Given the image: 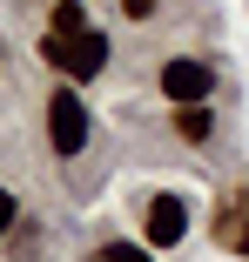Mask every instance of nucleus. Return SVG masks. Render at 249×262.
<instances>
[{"label": "nucleus", "mask_w": 249, "mask_h": 262, "mask_svg": "<svg viewBox=\"0 0 249 262\" xmlns=\"http://www.w3.org/2000/svg\"><path fill=\"white\" fill-rule=\"evenodd\" d=\"M40 61L54 68V74H68V81H94V74L108 68V34H101V27L47 34V40H40Z\"/></svg>", "instance_id": "1"}, {"label": "nucleus", "mask_w": 249, "mask_h": 262, "mask_svg": "<svg viewBox=\"0 0 249 262\" xmlns=\"http://www.w3.org/2000/svg\"><path fill=\"white\" fill-rule=\"evenodd\" d=\"M88 108H81V94L74 88H54V94H47V141H54V155H68V162H74V155L88 148Z\"/></svg>", "instance_id": "2"}, {"label": "nucleus", "mask_w": 249, "mask_h": 262, "mask_svg": "<svg viewBox=\"0 0 249 262\" xmlns=\"http://www.w3.org/2000/svg\"><path fill=\"white\" fill-rule=\"evenodd\" d=\"M141 229H148V249H175V242L189 235V208H182V195H148Z\"/></svg>", "instance_id": "3"}, {"label": "nucleus", "mask_w": 249, "mask_h": 262, "mask_svg": "<svg viewBox=\"0 0 249 262\" xmlns=\"http://www.w3.org/2000/svg\"><path fill=\"white\" fill-rule=\"evenodd\" d=\"M209 88H216V74H209V61H169L162 68V94L175 101H209Z\"/></svg>", "instance_id": "4"}, {"label": "nucleus", "mask_w": 249, "mask_h": 262, "mask_svg": "<svg viewBox=\"0 0 249 262\" xmlns=\"http://www.w3.org/2000/svg\"><path fill=\"white\" fill-rule=\"evenodd\" d=\"M216 242L222 249H249V188H229L222 215H216Z\"/></svg>", "instance_id": "5"}, {"label": "nucleus", "mask_w": 249, "mask_h": 262, "mask_svg": "<svg viewBox=\"0 0 249 262\" xmlns=\"http://www.w3.org/2000/svg\"><path fill=\"white\" fill-rule=\"evenodd\" d=\"M175 135H182V141H209V135H216L209 101H182V108H175Z\"/></svg>", "instance_id": "6"}, {"label": "nucleus", "mask_w": 249, "mask_h": 262, "mask_svg": "<svg viewBox=\"0 0 249 262\" xmlns=\"http://www.w3.org/2000/svg\"><path fill=\"white\" fill-rule=\"evenodd\" d=\"M81 27H88L81 0H61V7H54V34H81Z\"/></svg>", "instance_id": "7"}, {"label": "nucleus", "mask_w": 249, "mask_h": 262, "mask_svg": "<svg viewBox=\"0 0 249 262\" xmlns=\"http://www.w3.org/2000/svg\"><path fill=\"white\" fill-rule=\"evenodd\" d=\"M101 262H155V255L135 249V242H101Z\"/></svg>", "instance_id": "8"}, {"label": "nucleus", "mask_w": 249, "mask_h": 262, "mask_svg": "<svg viewBox=\"0 0 249 262\" xmlns=\"http://www.w3.org/2000/svg\"><path fill=\"white\" fill-rule=\"evenodd\" d=\"M34 255H40V229H20L14 235V262H34Z\"/></svg>", "instance_id": "9"}, {"label": "nucleus", "mask_w": 249, "mask_h": 262, "mask_svg": "<svg viewBox=\"0 0 249 262\" xmlns=\"http://www.w3.org/2000/svg\"><path fill=\"white\" fill-rule=\"evenodd\" d=\"M14 215H20V202H14V188H0V235L14 229Z\"/></svg>", "instance_id": "10"}, {"label": "nucleus", "mask_w": 249, "mask_h": 262, "mask_svg": "<svg viewBox=\"0 0 249 262\" xmlns=\"http://www.w3.org/2000/svg\"><path fill=\"white\" fill-rule=\"evenodd\" d=\"M155 7H162V0H121V14H128V20H148Z\"/></svg>", "instance_id": "11"}]
</instances>
